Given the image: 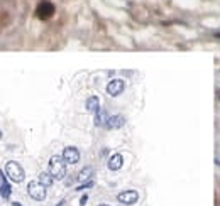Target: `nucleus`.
<instances>
[{
    "label": "nucleus",
    "instance_id": "nucleus-1",
    "mask_svg": "<svg viewBox=\"0 0 220 206\" xmlns=\"http://www.w3.org/2000/svg\"><path fill=\"white\" fill-rule=\"evenodd\" d=\"M49 174L54 179H64L66 176V161L63 159V155H53L49 159Z\"/></svg>",
    "mask_w": 220,
    "mask_h": 206
},
{
    "label": "nucleus",
    "instance_id": "nucleus-2",
    "mask_svg": "<svg viewBox=\"0 0 220 206\" xmlns=\"http://www.w3.org/2000/svg\"><path fill=\"white\" fill-rule=\"evenodd\" d=\"M5 174L9 176V179L14 181V183H22L24 178H26V172H24L22 166H20L19 162H15V161L7 162V166H5Z\"/></svg>",
    "mask_w": 220,
    "mask_h": 206
},
{
    "label": "nucleus",
    "instance_id": "nucleus-3",
    "mask_svg": "<svg viewBox=\"0 0 220 206\" xmlns=\"http://www.w3.org/2000/svg\"><path fill=\"white\" fill-rule=\"evenodd\" d=\"M27 193L32 200L42 201L46 198V186L41 181H31V183L27 184Z\"/></svg>",
    "mask_w": 220,
    "mask_h": 206
},
{
    "label": "nucleus",
    "instance_id": "nucleus-4",
    "mask_svg": "<svg viewBox=\"0 0 220 206\" xmlns=\"http://www.w3.org/2000/svg\"><path fill=\"white\" fill-rule=\"evenodd\" d=\"M36 14H37L39 19L46 20V19H49V17H53V14H54V5H53L49 0H42L37 5V9H36Z\"/></svg>",
    "mask_w": 220,
    "mask_h": 206
},
{
    "label": "nucleus",
    "instance_id": "nucleus-5",
    "mask_svg": "<svg viewBox=\"0 0 220 206\" xmlns=\"http://www.w3.org/2000/svg\"><path fill=\"white\" fill-rule=\"evenodd\" d=\"M117 200H119V203H122V204H134V203H137L139 194H137V191H132V189L122 191V193H119Z\"/></svg>",
    "mask_w": 220,
    "mask_h": 206
},
{
    "label": "nucleus",
    "instance_id": "nucleus-6",
    "mask_svg": "<svg viewBox=\"0 0 220 206\" xmlns=\"http://www.w3.org/2000/svg\"><path fill=\"white\" fill-rule=\"evenodd\" d=\"M124 88H125L124 79H112L109 85H107V93H109L110 96H117L124 91Z\"/></svg>",
    "mask_w": 220,
    "mask_h": 206
},
{
    "label": "nucleus",
    "instance_id": "nucleus-7",
    "mask_svg": "<svg viewBox=\"0 0 220 206\" xmlns=\"http://www.w3.org/2000/svg\"><path fill=\"white\" fill-rule=\"evenodd\" d=\"M63 159L66 161V164H76L80 161V150L76 147H66L63 150Z\"/></svg>",
    "mask_w": 220,
    "mask_h": 206
},
{
    "label": "nucleus",
    "instance_id": "nucleus-8",
    "mask_svg": "<svg viewBox=\"0 0 220 206\" xmlns=\"http://www.w3.org/2000/svg\"><path fill=\"white\" fill-rule=\"evenodd\" d=\"M125 125V118L122 117V115H114V117H109V120H107L105 127L107 128H120Z\"/></svg>",
    "mask_w": 220,
    "mask_h": 206
},
{
    "label": "nucleus",
    "instance_id": "nucleus-9",
    "mask_svg": "<svg viewBox=\"0 0 220 206\" xmlns=\"http://www.w3.org/2000/svg\"><path fill=\"white\" fill-rule=\"evenodd\" d=\"M122 164H124V157H122L120 154H114L112 157L109 159V169L110 171H119V169L122 167Z\"/></svg>",
    "mask_w": 220,
    "mask_h": 206
},
{
    "label": "nucleus",
    "instance_id": "nucleus-10",
    "mask_svg": "<svg viewBox=\"0 0 220 206\" xmlns=\"http://www.w3.org/2000/svg\"><path fill=\"white\" fill-rule=\"evenodd\" d=\"M85 107H86V110H88V111H92V113H97V111L100 110V100L97 98V96H90V98L86 100Z\"/></svg>",
    "mask_w": 220,
    "mask_h": 206
},
{
    "label": "nucleus",
    "instance_id": "nucleus-11",
    "mask_svg": "<svg viewBox=\"0 0 220 206\" xmlns=\"http://www.w3.org/2000/svg\"><path fill=\"white\" fill-rule=\"evenodd\" d=\"M107 120H109V117H107L105 110H103V108H100V110L95 113V125H97V127H102V125L105 127Z\"/></svg>",
    "mask_w": 220,
    "mask_h": 206
},
{
    "label": "nucleus",
    "instance_id": "nucleus-12",
    "mask_svg": "<svg viewBox=\"0 0 220 206\" xmlns=\"http://www.w3.org/2000/svg\"><path fill=\"white\" fill-rule=\"evenodd\" d=\"M92 174H93V167H85V169H81L80 174H78V181H80V183H86V181H90Z\"/></svg>",
    "mask_w": 220,
    "mask_h": 206
},
{
    "label": "nucleus",
    "instance_id": "nucleus-13",
    "mask_svg": "<svg viewBox=\"0 0 220 206\" xmlns=\"http://www.w3.org/2000/svg\"><path fill=\"white\" fill-rule=\"evenodd\" d=\"M10 194H12V187H10V184L5 181V183L0 184V196H2L3 200H9Z\"/></svg>",
    "mask_w": 220,
    "mask_h": 206
},
{
    "label": "nucleus",
    "instance_id": "nucleus-14",
    "mask_svg": "<svg viewBox=\"0 0 220 206\" xmlns=\"http://www.w3.org/2000/svg\"><path fill=\"white\" fill-rule=\"evenodd\" d=\"M39 181H41L46 187H49L53 184V181H54V178H53L49 172H42V174H39Z\"/></svg>",
    "mask_w": 220,
    "mask_h": 206
},
{
    "label": "nucleus",
    "instance_id": "nucleus-15",
    "mask_svg": "<svg viewBox=\"0 0 220 206\" xmlns=\"http://www.w3.org/2000/svg\"><path fill=\"white\" fill-rule=\"evenodd\" d=\"M93 186V181H86L85 184H81V186L76 187V191H85V189H90V187Z\"/></svg>",
    "mask_w": 220,
    "mask_h": 206
},
{
    "label": "nucleus",
    "instance_id": "nucleus-16",
    "mask_svg": "<svg viewBox=\"0 0 220 206\" xmlns=\"http://www.w3.org/2000/svg\"><path fill=\"white\" fill-rule=\"evenodd\" d=\"M86 201H88V196H86V194H83L81 200H80V204H81V206H85V204H86Z\"/></svg>",
    "mask_w": 220,
    "mask_h": 206
},
{
    "label": "nucleus",
    "instance_id": "nucleus-17",
    "mask_svg": "<svg viewBox=\"0 0 220 206\" xmlns=\"http://www.w3.org/2000/svg\"><path fill=\"white\" fill-rule=\"evenodd\" d=\"M214 36H215V37H217V39H220V32H215Z\"/></svg>",
    "mask_w": 220,
    "mask_h": 206
},
{
    "label": "nucleus",
    "instance_id": "nucleus-18",
    "mask_svg": "<svg viewBox=\"0 0 220 206\" xmlns=\"http://www.w3.org/2000/svg\"><path fill=\"white\" fill-rule=\"evenodd\" d=\"M12 206H22V204H20V203H17V201H15V203H12Z\"/></svg>",
    "mask_w": 220,
    "mask_h": 206
},
{
    "label": "nucleus",
    "instance_id": "nucleus-19",
    "mask_svg": "<svg viewBox=\"0 0 220 206\" xmlns=\"http://www.w3.org/2000/svg\"><path fill=\"white\" fill-rule=\"evenodd\" d=\"M98 206H109V204H98Z\"/></svg>",
    "mask_w": 220,
    "mask_h": 206
},
{
    "label": "nucleus",
    "instance_id": "nucleus-20",
    "mask_svg": "<svg viewBox=\"0 0 220 206\" xmlns=\"http://www.w3.org/2000/svg\"><path fill=\"white\" fill-rule=\"evenodd\" d=\"M0 139H2V132H0Z\"/></svg>",
    "mask_w": 220,
    "mask_h": 206
},
{
    "label": "nucleus",
    "instance_id": "nucleus-21",
    "mask_svg": "<svg viewBox=\"0 0 220 206\" xmlns=\"http://www.w3.org/2000/svg\"><path fill=\"white\" fill-rule=\"evenodd\" d=\"M61 203H63V201H61ZM59 206H61V204H59Z\"/></svg>",
    "mask_w": 220,
    "mask_h": 206
}]
</instances>
